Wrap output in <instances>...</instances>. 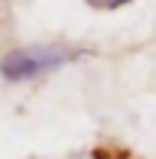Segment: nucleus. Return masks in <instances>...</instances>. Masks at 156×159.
I'll use <instances>...</instances> for the list:
<instances>
[{"instance_id": "nucleus-1", "label": "nucleus", "mask_w": 156, "mask_h": 159, "mask_svg": "<svg viewBox=\"0 0 156 159\" xmlns=\"http://www.w3.org/2000/svg\"><path fill=\"white\" fill-rule=\"evenodd\" d=\"M61 58L55 52H12L9 58L3 61V75L6 78H12V81H23V78H35V75H41L43 70H49L55 67Z\"/></svg>"}, {"instance_id": "nucleus-2", "label": "nucleus", "mask_w": 156, "mask_h": 159, "mask_svg": "<svg viewBox=\"0 0 156 159\" xmlns=\"http://www.w3.org/2000/svg\"><path fill=\"white\" fill-rule=\"evenodd\" d=\"M110 6H122V3H127V0H107Z\"/></svg>"}]
</instances>
